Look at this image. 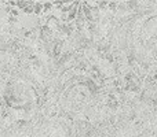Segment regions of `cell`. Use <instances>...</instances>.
<instances>
[]
</instances>
